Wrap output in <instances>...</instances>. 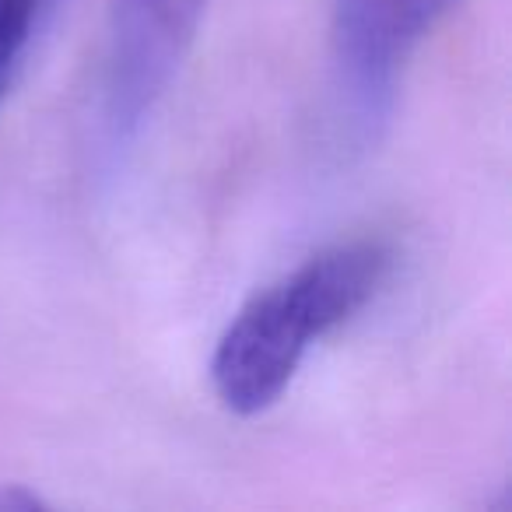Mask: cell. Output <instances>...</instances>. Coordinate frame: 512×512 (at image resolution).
I'll use <instances>...</instances> for the list:
<instances>
[{
	"instance_id": "cell-5",
	"label": "cell",
	"mask_w": 512,
	"mask_h": 512,
	"mask_svg": "<svg viewBox=\"0 0 512 512\" xmlns=\"http://www.w3.org/2000/svg\"><path fill=\"white\" fill-rule=\"evenodd\" d=\"M29 512V509H43V498L32 495L29 488H22V484H11V488H4L0 484V512Z\"/></svg>"
},
{
	"instance_id": "cell-1",
	"label": "cell",
	"mask_w": 512,
	"mask_h": 512,
	"mask_svg": "<svg viewBox=\"0 0 512 512\" xmlns=\"http://www.w3.org/2000/svg\"><path fill=\"white\" fill-rule=\"evenodd\" d=\"M390 274L379 242H348L313 256L285 281L256 295L221 334L211 383L228 411L260 414L288 390L309 344L348 323Z\"/></svg>"
},
{
	"instance_id": "cell-3",
	"label": "cell",
	"mask_w": 512,
	"mask_h": 512,
	"mask_svg": "<svg viewBox=\"0 0 512 512\" xmlns=\"http://www.w3.org/2000/svg\"><path fill=\"white\" fill-rule=\"evenodd\" d=\"M463 0H334V57L362 116H383L407 57Z\"/></svg>"
},
{
	"instance_id": "cell-2",
	"label": "cell",
	"mask_w": 512,
	"mask_h": 512,
	"mask_svg": "<svg viewBox=\"0 0 512 512\" xmlns=\"http://www.w3.org/2000/svg\"><path fill=\"white\" fill-rule=\"evenodd\" d=\"M207 0H113L106 46V130L113 141L137 134L179 71L200 29Z\"/></svg>"
},
{
	"instance_id": "cell-4",
	"label": "cell",
	"mask_w": 512,
	"mask_h": 512,
	"mask_svg": "<svg viewBox=\"0 0 512 512\" xmlns=\"http://www.w3.org/2000/svg\"><path fill=\"white\" fill-rule=\"evenodd\" d=\"M43 0H0V99L8 88L11 67L32 36Z\"/></svg>"
}]
</instances>
